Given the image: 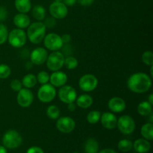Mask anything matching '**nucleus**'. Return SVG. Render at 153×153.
Here are the masks:
<instances>
[{
    "label": "nucleus",
    "instance_id": "nucleus-16",
    "mask_svg": "<svg viewBox=\"0 0 153 153\" xmlns=\"http://www.w3.org/2000/svg\"><path fill=\"white\" fill-rule=\"evenodd\" d=\"M101 123L104 128L107 129H114L117 127V118L114 114L110 112H105L101 115Z\"/></svg>",
    "mask_w": 153,
    "mask_h": 153
},
{
    "label": "nucleus",
    "instance_id": "nucleus-43",
    "mask_svg": "<svg viewBox=\"0 0 153 153\" xmlns=\"http://www.w3.org/2000/svg\"><path fill=\"white\" fill-rule=\"evenodd\" d=\"M76 108V105L74 102H70L67 104V109H68L70 111L73 112Z\"/></svg>",
    "mask_w": 153,
    "mask_h": 153
},
{
    "label": "nucleus",
    "instance_id": "nucleus-8",
    "mask_svg": "<svg viewBox=\"0 0 153 153\" xmlns=\"http://www.w3.org/2000/svg\"><path fill=\"white\" fill-rule=\"evenodd\" d=\"M79 88L85 92L94 91L98 85V79L93 74H85L80 78L79 82Z\"/></svg>",
    "mask_w": 153,
    "mask_h": 153
},
{
    "label": "nucleus",
    "instance_id": "nucleus-21",
    "mask_svg": "<svg viewBox=\"0 0 153 153\" xmlns=\"http://www.w3.org/2000/svg\"><path fill=\"white\" fill-rule=\"evenodd\" d=\"M15 7L19 13H26L31 10V3L30 0H15Z\"/></svg>",
    "mask_w": 153,
    "mask_h": 153
},
{
    "label": "nucleus",
    "instance_id": "nucleus-45",
    "mask_svg": "<svg viewBox=\"0 0 153 153\" xmlns=\"http://www.w3.org/2000/svg\"><path fill=\"white\" fill-rule=\"evenodd\" d=\"M148 100H149V102L150 103L151 105H153V94H151L150 95H149V99H148Z\"/></svg>",
    "mask_w": 153,
    "mask_h": 153
},
{
    "label": "nucleus",
    "instance_id": "nucleus-29",
    "mask_svg": "<svg viewBox=\"0 0 153 153\" xmlns=\"http://www.w3.org/2000/svg\"><path fill=\"white\" fill-rule=\"evenodd\" d=\"M64 65L68 70H74V69H76L77 67L78 61L74 57L69 55L67 58H64Z\"/></svg>",
    "mask_w": 153,
    "mask_h": 153
},
{
    "label": "nucleus",
    "instance_id": "nucleus-28",
    "mask_svg": "<svg viewBox=\"0 0 153 153\" xmlns=\"http://www.w3.org/2000/svg\"><path fill=\"white\" fill-rule=\"evenodd\" d=\"M101 113L99 111H91L87 115V120L91 124H96L100 120Z\"/></svg>",
    "mask_w": 153,
    "mask_h": 153
},
{
    "label": "nucleus",
    "instance_id": "nucleus-19",
    "mask_svg": "<svg viewBox=\"0 0 153 153\" xmlns=\"http://www.w3.org/2000/svg\"><path fill=\"white\" fill-rule=\"evenodd\" d=\"M134 149L138 153H146L150 149V143L146 139H137L133 144Z\"/></svg>",
    "mask_w": 153,
    "mask_h": 153
},
{
    "label": "nucleus",
    "instance_id": "nucleus-33",
    "mask_svg": "<svg viewBox=\"0 0 153 153\" xmlns=\"http://www.w3.org/2000/svg\"><path fill=\"white\" fill-rule=\"evenodd\" d=\"M8 36V31L7 27L3 24L0 23V45L3 44L7 40Z\"/></svg>",
    "mask_w": 153,
    "mask_h": 153
},
{
    "label": "nucleus",
    "instance_id": "nucleus-4",
    "mask_svg": "<svg viewBox=\"0 0 153 153\" xmlns=\"http://www.w3.org/2000/svg\"><path fill=\"white\" fill-rule=\"evenodd\" d=\"M22 137L15 130L6 131L2 137V143L4 147L8 149H16L22 143Z\"/></svg>",
    "mask_w": 153,
    "mask_h": 153
},
{
    "label": "nucleus",
    "instance_id": "nucleus-12",
    "mask_svg": "<svg viewBox=\"0 0 153 153\" xmlns=\"http://www.w3.org/2000/svg\"><path fill=\"white\" fill-rule=\"evenodd\" d=\"M56 127L59 131L67 134L72 132L74 130L76 123L74 120L70 117H61L57 120Z\"/></svg>",
    "mask_w": 153,
    "mask_h": 153
},
{
    "label": "nucleus",
    "instance_id": "nucleus-41",
    "mask_svg": "<svg viewBox=\"0 0 153 153\" xmlns=\"http://www.w3.org/2000/svg\"><path fill=\"white\" fill-rule=\"evenodd\" d=\"M61 40H62L63 43H70V40H71V36L69 34H64V35L61 36Z\"/></svg>",
    "mask_w": 153,
    "mask_h": 153
},
{
    "label": "nucleus",
    "instance_id": "nucleus-13",
    "mask_svg": "<svg viewBox=\"0 0 153 153\" xmlns=\"http://www.w3.org/2000/svg\"><path fill=\"white\" fill-rule=\"evenodd\" d=\"M17 102L22 108H28L32 104L34 100V95L28 88H22L18 91Z\"/></svg>",
    "mask_w": 153,
    "mask_h": 153
},
{
    "label": "nucleus",
    "instance_id": "nucleus-5",
    "mask_svg": "<svg viewBox=\"0 0 153 153\" xmlns=\"http://www.w3.org/2000/svg\"><path fill=\"white\" fill-rule=\"evenodd\" d=\"M56 96V90L51 84H44L39 88L37 91V97L39 100L43 103L52 102Z\"/></svg>",
    "mask_w": 153,
    "mask_h": 153
},
{
    "label": "nucleus",
    "instance_id": "nucleus-24",
    "mask_svg": "<svg viewBox=\"0 0 153 153\" xmlns=\"http://www.w3.org/2000/svg\"><path fill=\"white\" fill-rule=\"evenodd\" d=\"M142 136L147 140H152L153 139V125L151 123L144 124L140 130Z\"/></svg>",
    "mask_w": 153,
    "mask_h": 153
},
{
    "label": "nucleus",
    "instance_id": "nucleus-38",
    "mask_svg": "<svg viewBox=\"0 0 153 153\" xmlns=\"http://www.w3.org/2000/svg\"><path fill=\"white\" fill-rule=\"evenodd\" d=\"M26 153H44L43 149L37 146H32L27 150Z\"/></svg>",
    "mask_w": 153,
    "mask_h": 153
},
{
    "label": "nucleus",
    "instance_id": "nucleus-47",
    "mask_svg": "<svg viewBox=\"0 0 153 153\" xmlns=\"http://www.w3.org/2000/svg\"><path fill=\"white\" fill-rule=\"evenodd\" d=\"M0 153H7V150L4 146H0Z\"/></svg>",
    "mask_w": 153,
    "mask_h": 153
},
{
    "label": "nucleus",
    "instance_id": "nucleus-39",
    "mask_svg": "<svg viewBox=\"0 0 153 153\" xmlns=\"http://www.w3.org/2000/svg\"><path fill=\"white\" fill-rule=\"evenodd\" d=\"M63 48V47H62ZM61 48V49H62ZM72 52H73V50H72V48L70 47V46H69L68 44H66V46H64V48H63V55H67V56H69V55H70V54L72 53Z\"/></svg>",
    "mask_w": 153,
    "mask_h": 153
},
{
    "label": "nucleus",
    "instance_id": "nucleus-11",
    "mask_svg": "<svg viewBox=\"0 0 153 153\" xmlns=\"http://www.w3.org/2000/svg\"><path fill=\"white\" fill-rule=\"evenodd\" d=\"M49 13L55 19H64L68 13V8L62 1H54L49 6Z\"/></svg>",
    "mask_w": 153,
    "mask_h": 153
},
{
    "label": "nucleus",
    "instance_id": "nucleus-34",
    "mask_svg": "<svg viewBox=\"0 0 153 153\" xmlns=\"http://www.w3.org/2000/svg\"><path fill=\"white\" fill-rule=\"evenodd\" d=\"M36 78H37V82L41 84V85L48 83V82L49 81V75L45 71H41L38 73Z\"/></svg>",
    "mask_w": 153,
    "mask_h": 153
},
{
    "label": "nucleus",
    "instance_id": "nucleus-22",
    "mask_svg": "<svg viewBox=\"0 0 153 153\" xmlns=\"http://www.w3.org/2000/svg\"><path fill=\"white\" fill-rule=\"evenodd\" d=\"M152 105L148 101L140 102L137 106V112L140 115L143 117H147L152 113Z\"/></svg>",
    "mask_w": 153,
    "mask_h": 153
},
{
    "label": "nucleus",
    "instance_id": "nucleus-35",
    "mask_svg": "<svg viewBox=\"0 0 153 153\" xmlns=\"http://www.w3.org/2000/svg\"><path fill=\"white\" fill-rule=\"evenodd\" d=\"M22 82H20L18 79H13V80L11 81L10 82V88L13 90V91H16V92H18V91H20L22 89Z\"/></svg>",
    "mask_w": 153,
    "mask_h": 153
},
{
    "label": "nucleus",
    "instance_id": "nucleus-42",
    "mask_svg": "<svg viewBox=\"0 0 153 153\" xmlns=\"http://www.w3.org/2000/svg\"><path fill=\"white\" fill-rule=\"evenodd\" d=\"M77 0H63L62 2L65 4L66 6H73Z\"/></svg>",
    "mask_w": 153,
    "mask_h": 153
},
{
    "label": "nucleus",
    "instance_id": "nucleus-23",
    "mask_svg": "<svg viewBox=\"0 0 153 153\" xmlns=\"http://www.w3.org/2000/svg\"><path fill=\"white\" fill-rule=\"evenodd\" d=\"M32 16L35 19L42 21L46 18V10L42 5H36L32 9Z\"/></svg>",
    "mask_w": 153,
    "mask_h": 153
},
{
    "label": "nucleus",
    "instance_id": "nucleus-40",
    "mask_svg": "<svg viewBox=\"0 0 153 153\" xmlns=\"http://www.w3.org/2000/svg\"><path fill=\"white\" fill-rule=\"evenodd\" d=\"M78 2L82 6H89L93 4L94 0H77Z\"/></svg>",
    "mask_w": 153,
    "mask_h": 153
},
{
    "label": "nucleus",
    "instance_id": "nucleus-7",
    "mask_svg": "<svg viewBox=\"0 0 153 153\" xmlns=\"http://www.w3.org/2000/svg\"><path fill=\"white\" fill-rule=\"evenodd\" d=\"M43 43H44V46H46V49L53 51V52L61 49L64 44L61 36L55 33H49V34L45 35Z\"/></svg>",
    "mask_w": 153,
    "mask_h": 153
},
{
    "label": "nucleus",
    "instance_id": "nucleus-44",
    "mask_svg": "<svg viewBox=\"0 0 153 153\" xmlns=\"http://www.w3.org/2000/svg\"><path fill=\"white\" fill-rule=\"evenodd\" d=\"M100 153H117V152L111 149H105L102 150Z\"/></svg>",
    "mask_w": 153,
    "mask_h": 153
},
{
    "label": "nucleus",
    "instance_id": "nucleus-6",
    "mask_svg": "<svg viewBox=\"0 0 153 153\" xmlns=\"http://www.w3.org/2000/svg\"><path fill=\"white\" fill-rule=\"evenodd\" d=\"M64 55L62 52L55 51L52 52L46 59V65L47 67L52 71H58L62 68L64 63Z\"/></svg>",
    "mask_w": 153,
    "mask_h": 153
},
{
    "label": "nucleus",
    "instance_id": "nucleus-30",
    "mask_svg": "<svg viewBox=\"0 0 153 153\" xmlns=\"http://www.w3.org/2000/svg\"><path fill=\"white\" fill-rule=\"evenodd\" d=\"M133 147V144L130 140L123 139V140H120L118 143V148L122 152H128L131 150Z\"/></svg>",
    "mask_w": 153,
    "mask_h": 153
},
{
    "label": "nucleus",
    "instance_id": "nucleus-25",
    "mask_svg": "<svg viewBox=\"0 0 153 153\" xmlns=\"http://www.w3.org/2000/svg\"><path fill=\"white\" fill-rule=\"evenodd\" d=\"M85 150L86 153H97L99 150V144L94 138H90L85 142Z\"/></svg>",
    "mask_w": 153,
    "mask_h": 153
},
{
    "label": "nucleus",
    "instance_id": "nucleus-10",
    "mask_svg": "<svg viewBox=\"0 0 153 153\" xmlns=\"http://www.w3.org/2000/svg\"><path fill=\"white\" fill-rule=\"evenodd\" d=\"M58 97L63 102L68 104L74 102L77 98V93L76 90L70 85H64L61 87L58 91Z\"/></svg>",
    "mask_w": 153,
    "mask_h": 153
},
{
    "label": "nucleus",
    "instance_id": "nucleus-31",
    "mask_svg": "<svg viewBox=\"0 0 153 153\" xmlns=\"http://www.w3.org/2000/svg\"><path fill=\"white\" fill-rule=\"evenodd\" d=\"M142 61L147 66H152L153 64V54L151 51H146L143 53L141 57Z\"/></svg>",
    "mask_w": 153,
    "mask_h": 153
},
{
    "label": "nucleus",
    "instance_id": "nucleus-9",
    "mask_svg": "<svg viewBox=\"0 0 153 153\" xmlns=\"http://www.w3.org/2000/svg\"><path fill=\"white\" fill-rule=\"evenodd\" d=\"M117 126L120 131L124 134H130L134 131L135 128V123L134 120L128 115L121 116L117 120Z\"/></svg>",
    "mask_w": 153,
    "mask_h": 153
},
{
    "label": "nucleus",
    "instance_id": "nucleus-3",
    "mask_svg": "<svg viewBox=\"0 0 153 153\" xmlns=\"http://www.w3.org/2000/svg\"><path fill=\"white\" fill-rule=\"evenodd\" d=\"M7 40L11 46L14 48H20L25 44L27 35L21 28H15L8 33Z\"/></svg>",
    "mask_w": 153,
    "mask_h": 153
},
{
    "label": "nucleus",
    "instance_id": "nucleus-15",
    "mask_svg": "<svg viewBox=\"0 0 153 153\" xmlns=\"http://www.w3.org/2000/svg\"><path fill=\"white\" fill-rule=\"evenodd\" d=\"M67 76L64 72L54 71L53 73L49 76V82L51 85L54 87L61 88V87L65 85L67 82Z\"/></svg>",
    "mask_w": 153,
    "mask_h": 153
},
{
    "label": "nucleus",
    "instance_id": "nucleus-18",
    "mask_svg": "<svg viewBox=\"0 0 153 153\" xmlns=\"http://www.w3.org/2000/svg\"><path fill=\"white\" fill-rule=\"evenodd\" d=\"M30 18L25 13H19L13 17V23L18 28H26L30 25Z\"/></svg>",
    "mask_w": 153,
    "mask_h": 153
},
{
    "label": "nucleus",
    "instance_id": "nucleus-14",
    "mask_svg": "<svg viewBox=\"0 0 153 153\" xmlns=\"http://www.w3.org/2000/svg\"><path fill=\"white\" fill-rule=\"evenodd\" d=\"M48 57L47 51L43 47H37L34 49L30 55L31 62L35 65H42L46 61Z\"/></svg>",
    "mask_w": 153,
    "mask_h": 153
},
{
    "label": "nucleus",
    "instance_id": "nucleus-46",
    "mask_svg": "<svg viewBox=\"0 0 153 153\" xmlns=\"http://www.w3.org/2000/svg\"><path fill=\"white\" fill-rule=\"evenodd\" d=\"M32 65H33V64L31 62H27L26 64H25V68L28 69H28L31 68Z\"/></svg>",
    "mask_w": 153,
    "mask_h": 153
},
{
    "label": "nucleus",
    "instance_id": "nucleus-32",
    "mask_svg": "<svg viewBox=\"0 0 153 153\" xmlns=\"http://www.w3.org/2000/svg\"><path fill=\"white\" fill-rule=\"evenodd\" d=\"M10 73H11V70L9 66L4 64H0V79H7L9 77Z\"/></svg>",
    "mask_w": 153,
    "mask_h": 153
},
{
    "label": "nucleus",
    "instance_id": "nucleus-1",
    "mask_svg": "<svg viewBox=\"0 0 153 153\" xmlns=\"http://www.w3.org/2000/svg\"><path fill=\"white\" fill-rule=\"evenodd\" d=\"M128 89L136 94L147 92L152 86L150 76L144 73H136L131 75L127 82Z\"/></svg>",
    "mask_w": 153,
    "mask_h": 153
},
{
    "label": "nucleus",
    "instance_id": "nucleus-49",
    "mask_svg": "<svg viewBox=\"0 0 153 153\" xmlns=\"http://www.w3.org/2000/svg\"><path fill=\"white\" fill-rule=\"evenodd\" d=\"M55 1H63V0H55Z\"/></svg>",
    "mask_w": 153,
    "mask_h": 153
},
{
    "label": "nucleus",
    "instance_id": "nucleus-17",
    "mask_svg": "<svg viewBox=\"0 0 153 153\" xmlns=\"http://www.w3.org/2000/svg\"><path fill=\"white\" fill-rule=\"evenodd\" d=\"M109 110L114 113H121L126 109V102L120 97H113L108 103Z\"/></svg>",
    "mask_w": 153,
    "mask_h": 153
},
{
    "label": "nucleus",
    "instance_id": "nucleus-26",
    "mask_svg": "<svg viewBox=\"0 0 153 153\" xmlns=\"http://www.w3.org/2000/svg\"><path fill=\"white\" fill-rule=\"evenodd\" d=\"M37 78L34 74H29L25 75L23 77L22 80V85L25 87V88H31L34 87L37 84Z\"/></svg>",
    "mask_w": 153,
    "mask_h": 153
},
{
    "label": "nucleus",
    "instance_id": "nucleus-20",
    "mask_svg": "<svg viewBox=\"0 0 153 153\" xmlns=\"http://www.w3.org/2000/svg\"><path fill=\"white\" fill-rule=\"evenodd\" d=\"M76 105L82 108H88L93 104V98L88 94H82L76 98Z\"/></svg>",
    "mask_w": 153,
    "mask_h": 153
},
{
    "label": "nucleus",
    "instance_id": "nucleus-48",
    "mask_svg": "<svg viewBox=\"0 0 153 153\" xmlns=\"http://www.w3.org/2000/svg\"><path fill=\"white\" fill-rule=\"evenodd\" d=\"M152 70H153V66H150V73H151V76H153V73H152Z\"/></svg>",
    "mask_w": 153,
    "mask_h": 153
},
{
    "label": "nucleus",
    "instance_id": "nucleus-36",
    "mask_svg": "<svg viewBox=\"0 0 153 153\" xmlns=\"http://www.w3.org/2000/svg\"><path fill=\"white\" fill-rule=\"evenodd\" d=\"M45 21L43 22L44 25L46 26V28H53L55 25H56V20L54 17L51 16V17H48L46 19H44Z\"/></svg>",
    "mask_w": 153,
    "mask_h": 153
},
{
    "label": "nucleus",
    "instance_id": "nucleus-27",
    "mask_svg": "<svg viewBox=\"0 0 153 153\" xmlns=\"http://www.w3.org/2000/svg\"><path fill=\"white\" fill-rule=\"evenodd\" d=\"M46 114L52 120H57L60 116V109L55 105H49L46 110Z\"/></svg>",
    "mask_w": 153,
    "mask_h": 153
},
{
    "label": "nucleus",
    "instance_id": "nucleus-2",
    "mask_svg": "<svg viewBox=\"0 0 153 153\" xmlns=\"http://www.w3.org/2000/svg\"><path fill=\"white\" fill-rule=\"evenodd\" d=\"M46 28L43 22L40 21L30 24L28 27L26 34L30 42L34 44L41 43L46 35Z\"/></svg>",
    "mask_w": 153,
    "mask_h": 153
},
{
    "label": "nucleus",
    "instance_id": "nucleus-37",
    "mask_svg": "<svg viewBox=\"0 0 153 153\" xmlns=\"http://www.w3.org/2000/svg\"><path fill=\"white\" fill-rule=\"evenodd\" d=\"M7 17V11L5 7H0V22L4 21Z\"/></svg>",
    "mask_w": 153,
    "mask_h": 153
}]
</instances>
